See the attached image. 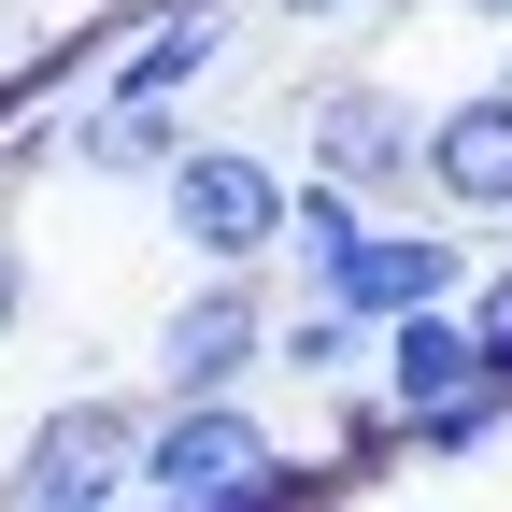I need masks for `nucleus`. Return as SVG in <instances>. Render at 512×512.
<instances>
[{
  "label": "nucleus",
  "mask_w": 512,
  "mask_h": 512,
  "mask_svg": "<svg viewBox=\"0 0 512 512\" xmlns=\"http://www.w3.org/2000/svg\"><path fill=\"white\" fill-rule=\"evenodd\" d=\"M157 228L200 256V271H285L299 171H285L271 143H228V128H200V143L157 171Z\"/></svg>",
  "instance_id": "nucleus-1"
},
{
  "label": "nucleus",
  "mask_w": 512,
  "mask_h": 512,
  "mask_svg": "<svg viewBox=\"0 0 512 512\" xmlns=\"http://www.w3.org/2000/svg\"><path fill=\"white\" fill-rule=\"evenodd\" d=\"M143 413L157 399H114V384H72L57 413H29L15 456H0V512H114V498H143Z\"/></svg>",
  "instance_id": "nucleus-2"
},
{
  "label": "nucleus",
  "mask_w": 512,
  "mask_h": 512,
  "mask_svg": "<svg viewBox=\"0 0 512 512\" xmlns=\"http://www.w3.org/2000/svg\"><path fill=\"white\" fill-rule=\"evenodd\" d=\"M271 328H285L271 271H200L143 328V399H256L271 384Z\"/></svg>",
  "instance_id": "nucleus-3"
},
{
  "label": "nucleus",
  "mask_w": 512,
  "mask_h": 512,
  "mask_svg": "<svg viewBox=\"0 0 512 512\" xmlns=\"http://www.w3.org/2000/svg\"><path fill=\"white\" fill-rule=\"evenodd\" d=\"M299 171H313V185H356V200L399 214L413 171H427V100L384 86V72H328V86H299Z\"/></svg>",
  "instance_id": "nucleus-4"
},
{
  "label": "nucleus",
  "mask_w": 512,
  "mask_h": 512,
  "mask_svg": "<svg viewBox=\"0 0 512 512\" xmlns=\"http://www.w3.org/2000/svg\"><path fill=\"white\" fill-rule=\"evenodd\" d=\"M313 299H342L356 328H399V313H441V299H470V228H441V214H370L356 256Z\"/></svg>",
  "instance_id": "nucleus-5"
},
{
  "label": "nucleus",
  "mask_w": 512,
  "mask_h": 512,
  "mask_svg": "<svg viewBox=\"0 0 512 512\" xmlns=\"http://www.w3.org/2000/svg\"><path fill=\"white\" fill-rule=\"evenodd\" d=\"M271 456H285V427L256 413V399H157V413H143V498H171V512L256 484Z\"/></svg>",
  "instance_id": "nucleus-6"
},
{
  "label": "nucleus",
  "mask_w": 512,
  "mask_h": 512,
  "mask_svg": "<svg viewBox=\"0 0 512 512\" xmlns=\"http://www.w3.org/2000/svg\"><path fill=\"white\" fill-rule=\"evenodd\" d=\"M413 200L441 228H512V100L470 86V100H427V171H413Z\"/></svg>",
  "instance_id": "nucleus-7"
},
{
  "label": "nucleus",
  "mask_w": 512,
  "mask_h": 512,
  "mask_svg": "<svg viewBox=\"0 0 512 512\" xmlns=\"http://www.w3.org/2000/svg\"><path fill=\"white\" fill-rule=\"evenodd\" d=\"M228 43H242V15H143V0H100V72L86 86H114V100H200L228 72Z\"/></svg>",
  "instance_id": "nucleus-8"
},
{
  "label": "nucleus",
  "mask_w": 512,
  "mask_h": 512,
  "mask_svg": "<svg viewBox=\"0 0 512 512\" xmlns=\"http://www.w3.org/2000/svg\"><path fill=\"white\" fill-rule=\"evenodd\" d=\"M200 128H185V100H114V86H86L72 114H57V171H86V185H157Z\"/></svg>",
  "instance_id": "nucleus-9"
},
{
  "label": "nucleus",
  "mask_w": 512,
  "mask_h": 512,
  "mask_svg": "<svg viewBox=\"0 0 512 512\" xmlns=\"http://www.w3.org/2000/svg\"><path fill=\"white\" fill-rule=\"evenodd\" d=\"M470 384H484V342H470V313L456 299H441V313H399V328H370V399L384 413H441V399H470Z\"/></svg>",
  "instance_id": "nucleus-10"
},
{
  "label": "nucleus",
  "mask_w": 512,
  "mask_h": 512,
  "mask_svg": "<svg viewBox=\"0 0 512 512\" xmlns=\"http://www.w3.org/2000/svg\"><path fill=\"white\" fill-rule=\"evenodd\" d=\"M271 370H285V384H328V399H342V384H370V328H356L342 299H285Z\"/></svg>",
  "instance_id": "nucleus-11"
},
{
  "label": "nucleus",
  "mask_w": 512,
  "mask_h": 512,
  "mask_svg": "<svg viewBox=\"0 0 512 512\" xmlns=\"http://www.w3.org/2000/svg\"><path fill=\"white\" fill-rule=\"evenodd\" d=\"M498 441H512V384H498V370L470 384V399H441V413H413V456H498Z\"/></svg>",
  "instance_id": "nucleus-12"
},
{
  "label": "nucleus",
  "mask_w": 512,
  "mask_h": 512,
  "mask_svg": "<svg viewBox=\"0 0 512 512\" xmlns=\"http://www.w3.org/2000/svg\"><path fill=\"white\" fill-rule=\"evenodd\" d=\"M328 498H342V470H328V456H299V441H285V456L256 470V484H228V498H200V512H328Z\"/></svg>",
  "instance_id": "nucleus-13"
},
{
  "label": "nucleus",
  "mask_w": 512,
  "mask_h": 512,
  "mask_svg": "<svg viewBox=\"0 0 512 512\" xmlns=\"http://www.w3.org/2000/svg\"><path fill=\"white\" fill-rule=\"evenodd\" d=\"M456 313H470V342H484V370L512 384V256H484V271H470V299H456Z\"/></svg>",
  "instance_id": "nucleus-14"
},
{
  "label": "nucleus",
  "mask_w": 512,
  "mask_h": 512,
  "mask_svg": "<svg viewBox=\"0 0 512 512\" xmlns=\"http://www.w3.org/2000/svg\"><path fill=\"white\" fill-rule=\"evenodd\" d=\"M271 15H285V29H370L384 0H271Z\"/></svg>",
  "instance_id": "nucleus-15"
},
{
  "label": "nucleus",
  "mask_w": 512,
  "mask_h": 512,
  "mask_svg": "<svg viewBox=\"0 0 512 512\" xmlns=\"http://www.w3.org/2000/svg\"><path fill=\"white\" fill-rule=\"evenodd\" d=\"M15 328H29V256L0 242V342H15Z\"/></svg>",
  "instance_id": "nucleus-16"
},
{
  "label": "nucleus",
  "mask_w": 512,
  "mask_h": 512,
  "mask_svg": "<svg viewBox=\"0 0 512 512\" xmlns=\"http://www.w3.org/2000/svg\"><path fill=\"white\" fill-rule=\"evenodd\" d=\"M441 15H470V29H512V0H441Z\"/></svg>",
  "instance_id": "nucleus-17"
},
{
  "label": "nucleus",
  "mask_w": 512,
  "mask_h": 512,
  "mask_svg": "<svg viewBox=\"0 0 512 512\" xmlns=\"http://www.w3.org/2000/svg\"><path fill=\"white\" fill-rule=\"evenodd\" d=\"M114 512H171V498H114Z\"/></svg>",
  "instance_id": "nucleus-18"
},
{
  "label": "nucleus",
  "mask_w": 512,
  "mask_h": 512,
  "mask_svg": "<svg viewBox=\"0 0 512 512\" xmlns=\"http://www.w3.org/2000/svg\"><path fill=\"white\" fill-rule=\"evenodd\" d=\"M498 100H512V57H498Z\"/></svg>",
  "instance_id": "nucleus-19"
}]
</instances>
